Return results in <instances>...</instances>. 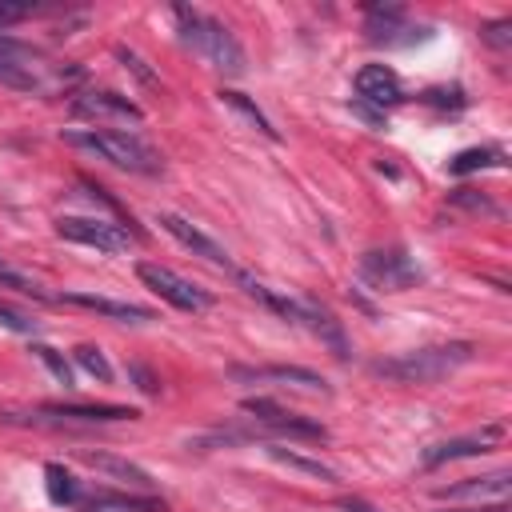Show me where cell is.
<instances>
[{
	"instance_id": "6da1fadb",
	"label": "cell",
	"mask_w": 512,
	"mask_h": 512,
	"mask_svg": "<svg viewBox=\"0 0 512 512\" xmlns=\"http://www.w3.org/2000/svg\"><path fill=\"white\" fill-rule=\"evenodd\" d=\"M476 356V344L468 340H448V344H428V348H412L400 352L392 360H376L372 372L396 384H436L444 376H452L456 368H464Z\"/></svg>"
},
{
	"instance_id": "7a4b0ae2",
	"label": "cell",
	"mask_w": 512,
	"mask_h": 512,
	"mask_svg": "<svg viewBox=\"0 0 512 512\" xmlns=\"http://www.w3.org/2000/svg\"><path fill=\"white\" fill-rule=\"evenodd\" d=\"M64 144L84 148L96 160H108L112 168L140 172V176H156L164 168V160H160V152L152 144H144L140 136L120 132V128H68L64 132Z\"/></svg>"
},
{
	"instance_id": "3957f363",
	"label": "cell",
	"mask_w": 512,
	"mask_h": 512,
	"mask_svg": "<svg viewBox=\"0 0 512 512\" xmlns=\"http://www.w3.org/2000/svg\"><path fill=\"white\" fill-rule=\"evenodd\" d=\"M176 24H180V40L188 48H196L212 68H220L224 76H240L244 72V48L236 40V32L228 24H220L216 16H204L188 4H176L172 8Z\"/></svg>"
},
{
	"instance_id": "277c9868",
	"label": "cell",
	"mask_w": 512,
	"mask_h": 512,
	"mask_svg": "<svg viewBox=\"0 0 512 512\" xmlns=\"http://www.w3.org/2000/svg\"><path fill=\"white\" fill-rule=\"evenodd\" d=\"M0 84L16 88V92H48L52 88V76H48V64H44V52L32 48L28 40H16L8 32H0Z\"/></svg>"
},
{
	"instance_id": "5b68a950",
	"label": "cell",
	"mask_w": 512,
	"mask_h": 512,
	"mask_svg": "<svg viewBox=\"0 0 512 512\" xmlns=\"http://www.w3.org/2000/svg\"><path fill=\"white\" fill-rule=\"evenodd\" d=\"M360 276H364V284H372L376 292H404V288H412L424 272H420V264H416L404 248H372V252H364V260H360Z\"/></svg>"
},
{
	"instance_id": "8992f818",
	"label": "cell",
	"mask_w": 512,
	"mask_h": 512,
	"mask_svg": "<svg viewBox=\"0 0 512 512\" xmlns=\"http://www.w3.org/2000/svg\"><path fill=\"white\" fill-rule=\"evenodd\" d=\"M136 276H140V284H148L164 304H172V308H180V312H208V308H212V292L196 288L192 280H184L180 272H172V268H164V264L140 260V264H136Z\"/></svg>"
},
{
	"instance_id": "52a82bcc",
	"label": "cell",
	"mask_w": 512,
	"mask_h": 512,
	"mask_svg": "<svg viewBox=\"0 0 512 512\" xmlns=\"http://www.w3.org/2000/svg\"><path fill=\"white\" fill-rule=\"evenodd\" d=\"M240 408H244L264 432H272V436H280V440H328V428H324L320 420H308V416H300V412H288V408H280V404L268 400V396H248Z\"/></svg>"
},
{
	"instance_id": "ba28073f",
	"label": "cell",
	"mask_w": 512,
	"mask_h": 512,
	"mask_svg": "<svg viewBox=\"0 0 512 512\" xmlns=\"http://www.w3.org/2000/svg\"><path fill=\"white\" fill-rule=\"evenodd\" d=\"M156 224L176 240V244H184L192 256H200V260H208V264H216V268H224V272H240L236 264H232V256H228V248H220L208 232H200L192 220H184L180 212H156Z\"/></svg>"
},
{
	"instance_id": "9c48e42d",
	"label": "cell",
	"mask_w": 512,
	"mask_h": 512,
	"mask_svg": "<svg viewBox=\"0 0 512 512\" xmlns=\"http://www.w3.org/2000/svg\"><path fill=\"white\" fill-rule=\"evenodd\" d=\"M56 232L72 244H84V248H96V252H124L128 248V232L120 224H108L100 216H60L56 220Z\"/></svg>"
},
{
	"instance_id": "30bf717a",
	"label": "cell",
	"mask_w": 512,
	"mask_h": 512,
	"mask_svg": "<svg viewBox=\"0 0 512 512\" xmlns=\"http://www.w3.org/2000/svg\"><path fill=\"white\" fill-rule=\"evenodd\" d=\"M72 112L76 116H84V120H96V124H116V120H132V124H140L144 120V108L136 104V100H128V96H120V92H80L76 100H72Z\"/></svg>"
},
{
	"instance_id": "8fae6325",
	"label": "cell",
	"mask_w": 512,
	"mask_h": 512,
	"mask_svg": "<svg viewBox=\"0 0 512 512\" xmlns=\"http://www.w3.org/2000/svg\"><path fill=\"white\" fill-rule=\"evenodd\" d=\"M232 380H272V384H292V388H304V392H328V380L312 368H300V364H260V368H244V364H232L228 368Z\"/></svg>"
},
{
	"instance_id": "7c38bea8",
	"label": "cell",
	"mask_w": 512,
	"mask_h": 512,
	"mask_svg": "<svg viewBox=\"0 0 512 512\" xmlns=\"http://www.w3.org/2000/svg\"><path fill=\"white\" fill-rule=\"evenodd\" d=\"M500 440H504V424H484L480 432H468V436L432 444V448L424 452V468H436V464H448V460H464V456H480V452L496 448Z\"/></svg>"
},
{
	"instance_id": "4fadbf2b",
	"label": "cell",
	"mask_w": 512,
	"mask_h": 512,
	"mask_svg": "<svg viewBox=\"0 0 512 512\" xmlns=\"http://www.w3.org/2000/svg\"><path fill=\"white\" fill-rule=\"evenodd\" d=\"M508 488H512V472H508V468H496V472H484V476H468V480H460V484L436 488V496H440V500L504 504V500H508Z\"/></svg>"
},
{
	"instance_id": "5bb4252c",
	"label": "cell",
	"mask_w": 512,
	"mask_h": 512,
	"mask_svg": "<svg viewBox=\"0 0 512 512\" xmlns=\"http://www.w3.org/2000/svg\"><path fill=\"white\" fill-rule=\"evenodd\" d=\"M356 100L372 104V108H392L404 100V88H400V76L388 68V64H364L356 72Z\"/></svg>"
},
{
	"instance_id": "9a60e30c",
	"label": "cell",
	"mask_w": 512,
	"mask_h": 512,
	"mask_svg": "<svg viewBox=\"0 0 512 512\" xmlns=\"http://www.w3.org/2000/svg\"><path fill=\"white\" fill-rule=\"evenodd\" d=\"M428 32L424 28H408L404 24V12L400 8H392V4H372L368 8V40L372 44H388V48H404V44H416V40H424Z\"/></svg>"
},
{
	"instance_id": "2e32d148",
	"label": "cell",
	"mask_w": 512,
	"mask_h": 512,
	"mask_svg": "<svg viewBox=\"0 0 512 512\" xmlns=\"http://www.w3.org/2000/svg\"><path fill=\"white\" fill-rule=\"evenodd\" d=\"M80 456V464H88L92 472H100V476H108V480H116V484H124V488H136V492H152V476L140 468V464H132V460H124V456H112V452H88V448H80L76 452Z\"/></svg>"
},
{
	"instance_id": "e0dca14e",
	"label": "cell",
	"mask_w": 512,
	"mask_h": 512,
	"mask_svg": "<svg viewBox=\"0 0 512 512\" xmlns=\"http://www.w3.org/2000/svg\"><path fill=\"white\" fill-rule=\"evenodd\" d=\"M140 412L128 404H44L40 420H80V424H112V420H136Z\"/></svg>"
},
{
	"instance_id": "ac0fdd59",
	"label": "cell",
	"mask_w": 512,
	"mask_h": 512,
	"mask_svg": "<svg viewBox=\"0 0 512 512\" xmlns=\"http://www.w3.org/2000/svg\"><path fill=\"white\" fill-rule=\"evenodd\" d=\"M292 324H308V328L320 336V344H328L340 360H348V340H344L340 320H336L328 308H320L316 300H296V320H292Z\"/></svg>"
},
{
	"instance_id": "d6986e66",
	"label": "cell",
	"mask_w": 512,
	"mask_h": 512,
	"mask_svg": "<svg viewBox=\"0 0 512 512\" xmlns=\"http://www.w3.org/2000/svg\"><path fill=\"white\" fill-rule=\"evenodd\" d=\"M64 304H76V308H88V312H100L108 320H124V324H144L152 320V312L144 304H128V300H108V296H92V292H64L60 296Z\"/></svg>"
},
{
	"instance_id": "ffe728a7",
	"label": "cell",
	"mask_w": 512,
	"mask_h": 512,
	"mask_svg": "<svg viewBox=\"0 0 512 512\" xmlns=\"http://www.w3.org/2000/svg\"><path fill=\"white\" fill-rule=\"evenodd\" d=\"M80 512H164V500L156 496H128V492H92L80 496Z\"/></svg>"
},
{
	"instance_id": "44dd1931",
	"label": "cell",
	"mask_w": 512,
	"mask_h": 512,
	"mask_svg": "<svg viewBox=\"0 0 512 512\" xmlns=\"http://www.w3.org/2000/svg\"><path fill=\"white\" fill-rule=\"evenodd\" d=\"M264 452H268L276 464H284V468H292V472H304V476H312V480H324V484H336V480H340V476H336V468H328L324 460L304 456V452H296V448H288V444L268 440V444H264Z\"/></svg>"
},
{
	"instance_id": "7402d4cb",
	"label": "cell",
	"mask_w": 512,
	"mask_h": 512,
	"mask_svg": "<svg viewBox=\"0 0 512 512\" xmlns=\"http://www.w3.org/2000/svg\"><path fill=\"white\" fill-rule=\"evenodd\" d=\"M44 492H48V500L52 504H60V508H76L80 504V484H76V476L64 468V464H44Z\"/></svg>"
},
{
	"instance_id": "603a6c76",
	"label": "cell",
	"mask_w": 512,
	"mask_h": 512,
	"mask_svg": "<svg viewBox=\"0 0 512 512\" xmlns=\"http://www.w3.org/2000/svg\"><path fill=\"white\" fill-rule=\"evenodd\" d=\"M484 168H504V152L500 148H464L448 160V172L456 176H468V172H484Z\"/></svg>"
},
{
	"instance_id": "cb8c5ba5",
	"label": "cell",
	"mask_w": 512,
	"mask_h": 512,
	"mask_svg": "<svg viewBox=\"0 0 512 512\" xmlns=\"http://www.w3.org/2000/svg\"><path fill=\"white\" fill-rule=\"evenodd\" d=\"M220 100H224L232 112H240V116H244V120H248L256 132H264L268 140H280V132L272 128V120H268V116H264V112H260V108H256V104H252L244 92H232V88H224V92H220Z\"/></svg>"
},
{
	"instance_id": "d4e9b609",
	"label": "cell",
	"mask_w": 512,
	"mask_h": 512,
	"mask_svg": "<svg viewBox=\"0 0 512 512\" xmlns=\"http://www.w3.org/2000/svg\"><path fill=\"white\" fill-rule=\"evenodd\" d=\"M112 52H116V60H120V64H124V68H128V72H132L140 84H148V88H160V76L148 68V60H144L136 48H128V44H116Z\"/></svg>"
},
{
	"instance_id": "484cf974",
	"label": "cell",
	"mask_w": 512,
	"mask_h": 512,
	"mask_svg": "<svg viewBox=\"0 0 512 512\" xmlns=\"http://www.w3.org/2000/svg\"><path fill=\"white\" fill-rule=\"evenodd\" d=\"M32 352H36V360H40V364H44V368L56 376V384L72 388V380H76V376H72V364H68V360H64V356H60L52 344H40V340H36V344H32Z\"/></svg>"
},
{
	"instance_id": "4316f807",
	"label": "cell",
	"mask_w": 512,
	"mask_h": 512,
	"mask_svg": "<svg viewBox=\"0 0 512 512\" xmlns=\"http://www.w3.org/2000/svg\"><path fill=\"white\" fill-rule=\"evenodd\" d=\"M72 360H76V364H80L88 376H96L100 384H108V380H112V364L104 360V352H100V348H92V344H80V348L72 352Z\"/></svg>"
},
{
	"instance_id": "83f0119b",
	"label": "cell",
	"mask_w": 512,
	"mask_h": 512,
	"mask_svg": "<svg viewBox=\"0 0 512 512\" xmlns=\"http://www.w3.org/2000/svg\"><path fill=\"white\" fill-rule=\"evenodd\" d=\"M0 328H8V332H20V336H36V332H40V324H36L28 312L12 308V304H0Z\"/></svg>"
},
{
	"instance_id": "f1b7e54d",
	"label": "cell",
	"mask_w": 512,
	"mask_h": 512,
	"mask_svg": "<svg viewBox=\"0 0 512 512\" xmlns=\"http://www.w3.org/2000/svg\"><path fill=\"white\" fill-rule=\"evenodd\" d=\"M32 12H36L32 0H0V32L12 28V24H20V20H28Z\"/></svg>"
},
{
	"instance_id": "f546056e",
	"label": "cell",
	"mask_w": 512,
	"mask_h": 512,
	"mask_svg": "<svg viewBox=\"0 0 512 512\" xmlns=\"http://www.w3.org/2000/svg\"><path fill=\"white\" fill-rule=\"evenodd\" d=\"M480 36L492 44V48H508L512 44V20H492L480 28Z\"/></svg>"
},
{
	"instance_id": "4dcf8cb0",
	"label": "cell",
	"mask_w": 512,
	"mask_h": 512,
	"mask_svg": "<svg viewBox=\"0 0 512 512\" xmlns=\"http://www.w3.org/2000/svg\"><path fill=\"white\" fill-rule=\"evenodd\" d=\"M452 204L472 208V212H492V216H496V204H492V200H484V196H476L472 188H456V192H452Z\"/></svg>"
},
{
	"instance_id": "1f68e13d",
	"label": "cell",
	"mask_w": 512,
	"mask_h": 512,
	"mask_svg": "<svg viewBox=\"0 0 512 512\" xmlns=\"http://www.w3.org/2000/svg\"><path fill=\"white\" fill-rule=\"evenodd\" d=\"M128 376L136 380V388H140L144 396H156V392H160V380H156V376H152L144 364H128Z\"/></svg>"
},
{
	"instance_id": "d6a6232c",
	"label": "cell",
	"mask_w": 512,
	"mask_h": 512,
	"mask_svg": "<svg viewBox=\"0 0 512 512\" xmlns=\"http://www.w3.org/2000/svg\"><path fill=\"white\" fill-rule=\"evenodd\" d=\"M348 108H352L360 120H368L372 128H380V124H384V112H380V108H372V104H364V100H356V96H352V104H348Z\"/></svg>"
},
{
	"instance_id": "836d02e7",
	"label": "cell",
	"mask_w": 512,
	"mask_h": 512,
	"mask_svg": "<svg viewBox=\"0 0 512 512\" xmlns=\"http://www.w3.org/2000/svg\"><path fill=\"white\" fill-rule=\"evenodd\" d=\"M444 512H512V508L504 500V504H468V508H444Z\"/></svg>"
},
{
	"instance_id": "e575fe53",
	"label": "cell",
	"mask_w": 512,
	"mask_h": 512,
	"mask_svg": "<svg viewBox=\"0 0 512 512\" xmlns=\"http://www.w3.org/2000/svg\"><path fill=\"white\" fill-rule=\"evenodd\" d=\"M340 508H344V512H376L372 504H364V500H356V496H348V500H340Z\"/></svg>"
}]
</instances>
